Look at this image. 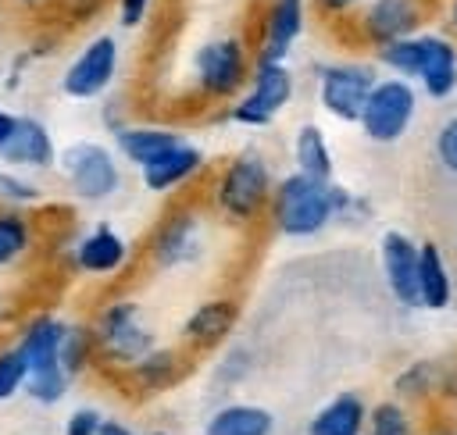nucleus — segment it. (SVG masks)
<instances>
[{
	"mask_svg": "<svg viewBox=\"0 0 457 435\" xmlns=\"http://www.w3.org/2000/svg\"><path fill=\"white\" fill-rule=\"evenodd\" d=\"M378 61L407 78H418L432 100H443L457 89V46L446 36H407L378 50Z\"/></svg>",
	"mask_w": 457,
	"mask_h": 435,
	"instance_id": "nucleus-1",
	"label": "nucleus"
},
{
	"mask_svg": "<svg viewBox=\"0 0 457 435\" xmlns=\"http://www.w3.org/2000/svg\"><path fill=\"white\" fill-rule=\"evenodd\" d=\"M332 218H336V210H332V182H318V178H307V175L293 171L275 185L271 221H275V228L282 235H293V239L314 235Z\"/></svg>",
	"mask_w": 457,
	"mask_h": 435,
	"instance_id": "nucleus-2",
	"label": "nucleus"
},
{
	"mask_svg": "<svg viewBox=\"0 0 457 435\" xmlns=\"http://www.w3.org/2000/svg\"><path fill=\"white\" fill-rule=\"evenodd\" d=\"M93 353L114 367H132L146 353H154V332L139 317V303L111 300L93 321Z\"/></svg>",
	"mask_w": 457,
	"mask_h": 435,
	"instance_id": "nucleus-3",
	"label": "nucleus"
},
{
	"mask_svg": "<svg viewBox=\"0 0 457 435\" xmlns=\"http://www.w3.org/2000/svg\"><path fill=\"white\" fill-rule=\"evenodd\" d=\"M268 193H271L268 164L257 153H243L221 171V178L214 185V203L232 221H253L261 214Z\"/></svg>",
	"mask_w": 457,
	"mask_h": 435,
	"instance_id": "nucleus-4",
	"label": "nucleus"
},
{
	"mask_svg": "<svg viewBox=\"0 0 457 435\" xmlns=\"http://www.w3.org/2000/svg\"><path fill=\"white\" fill-rule=\"evenodd\" d=\"M414 111H418L414 86L403 78H382V82H375V89L361 111V128L375 143H396L407 132Z\"/></svg>",
	"mask_w": 457,
	"mask_h": 435,
	"instance_id": "nucleus-5",
	"label": "nucleus"
},
{
	"mask_svg": "<svg viewBox=\"0 0 457 435\" xmlns=\"http://www.w3.org/2000/svg\"><path fill=\"white\" fill-rule=\"evenodd\" d=\"M375 71L368 64H328L318 71V100L339 121H361V111L375 89Z\"/></svg>",
	"mask_w": 457,
	"mask_h": 435,
	"instance_id": "nucleus-6",
	"label": "nucleus"
},
{
	"mask_svg": "<svg viewBox=\"0 0 457 435\" xmlns=\"http://www.w3.org/2000/svg\"><path fill=\"white\" fill-rule=\"evenodd\" d=\"M293 96V71L286 68V61H257L253 78H250V93L232 107V121L239 125H268Z\"/></svg>",
	"mask_w": 457,
	"mask_h": 435,
	"instance_id": "nucleus-7",
	"label": "nucleus"
},
{
	"mask_svg": "<svg viewBox=\"0 0 457 435\" xmlns=\"http://www.w3.org/2000/svg\"><path fill=\"white\" fill-rule=\"evenodd\" d=\"M193 68H196L200 89L214 100H225V96H236V89L246 78V50L236 36H218L196 50Z\"/></svg>",
	"mask_w": 457,
	"mask_h": 435,
	"instance_id": "nucleus-8",
	"label": "nucleus"
},
{
	"mask_svg": "<svg viewBox=\"0 0 457 435\" xmlns=\"http://www.w3.org/2000/svg\"><path fill=\"white\" fill-rule=\"evenodd\" d=\"M114 71H118V43H114V36H96L68 64V71L61 78V89L71 100H93L111 86Z\"/></svg>",
	"mask_w": 457,
	"mask_h": 435,
	"instance_id": "nucleus-9",
	"label": "nucleus"
},
{
	"mask_svg": "<svg viewBox=\"0 0 457 435\" xmlns=\"http://www.w3.org/2000/svg\"><path fill=\"white\" fill-rule=\"evenodd\" d=\"M64 175L82 200H107L121 182L111 150L100 143H75L64 153Z\"/></svg>",
	"mask_w": 457,
	"mask_h": 435,
	"instance_id": "nucleus-10",
	"label": "nucleus"
},
{
	"mask_svg": "<svg viewBox=\"0 0 457 435\" xmlns=\"http://www.w3.org/2000/svg\"><path fill=\"white\" fill-rule=\"evenodd\" d=\"M204 250V228L193 210H175L168 214L154 235H150V257L157 267H182L193 264Z\"/></svg>",
	"mask_w": 457,
	"mask_h": 435,
	"instance_id": "nucleus-11",
	"label": "nucleus"
},
{
	"mask_svg": "<svg viewBox=\"0 0 457 435\" xmlns=\"http://www.w3.org/2000/svg\"><path fill=\"white\" fill-rule=\"evenodd\" d=\"M421 21V7L414 0H371L361 14V29L364 36L382 50L389 43H400L407 36H414Z\"/></svg>",
	"mask_w": 457,
	"mask_h": 435,
	"instance_id": "nucleus-12",
	"label": "nucleus"
},
{
	"mask_svg": "<svg viewBox=\"0 0 457 435\" xmlns=\"http://www.w3.org/2000/svg\"><path fill=\"white\" fill-rule=\"evenodd\" d=\"M382 271H386L389 292L403 307H421V300H418V246L403 232L382 235Z\"/></svg>",
	"mask_w": 457,
	"mask_h": 435,
	"instance_id": "nucleus-13",
	"label": "nucleus"
},
{
	"mask_svg": "<svg viewBox=\"0 0 457 435\" xmlns=\"http://www.w3.org/2000/svg\"><path fill=\"white\" fill-rule=\"evenodd\" d=\"M61 339H64V321L61 317H32L25 328H21V339H18V353L25 360V371L36 374V371H50V367H61ZM25 374V378H29Z\"/></svg>",
	"mask_w": 457,
	"mask_h": 435,
	"instance_id": "nucleus-14",
	"label": "nucleus"
},
{
	"mask_svg": "<svg viewBox=\"0 0 457 435\" xmlns=\"http://www.w3.org/2000/svg\"><path fill=\"white\" fill-rule=\"evenodd\" d=\"M236 317H239V307L232 300H207L186 317L182 339L193 349H214L218 342L228 339V332L236 328Z\"/></svg>",
	"mask_w": 457,
	"mask_h": 435,
	"instance_id": "nucleus-15",
	"label": "nucleus"
},
{
	"mask_svg": "<svg viewBox=\"0 0 457 435\" xmlns=\"http://www.w3.org/2000/svg\"><path fill=\"white\" fill-rule=\"evenodd\" d=\"M125 257H129L125 239L107 225H96L75 246V267L86 275H114L125 264Z\"/></svg>",
	"mask_w": 457,
	"mask_h": 435,
	"instance_id": "nucleus-16",
	"label": "nucleus"
},
{
	"mask_svg": "<svg viewBox=\"0 0 457 435\" xmlns=\"http://www.w3.org/2000/svg\"><path fill=\"white\" fill-rule=\"evenodd\" d=\"M0 160L11 168H50L54 164V139L36 118H18L14 135L0 150Z\"/></svg>",
	"mask_w": 457,
	"mask_h": 435,
	"instance_id": "nucleus-17",
	"label": "nucleus"
},
{
	"mask_svg": "<svg viewBox=\"0 0 457 435\" xmlns=\"http://www.w3.org/2000/svg\"><path fill=\"white\" fill-rule=\"evenodd\" d=\"M300 29H303V0H275L264 18V39L257 61H286Z\"/></svg>",
	"mask_w": 457,
	"mask_h": 435,
	"instance_id": "nucleus-18",
	"label": "nucleus"
},
{
	"mask_svg": "<svg viewBox=\"0 0 457 435\" xmlns=\"http://www.w3.org/2000/svg\"><path fill=\"white\" fill-rule=\"evenodd\" d=\"M368 424V406L357 392H339L307 424V435H361Z\"/></svg>",
	"mask_w": 457,
	"mask_h": 435,
	"instance_id": "nucleus-19",
	"label": "nucleus"
},
{
	"mask_svg": "<svg viewBox=\"0 0 457 435\" xmlns=\"http://www.w3.org/2000/svg\"><path fill=\"white\" fill-rule=\"evenodd\" d=\"M186 371H189V364L179 349H154L139 364L129 367V382L136 385V392H164V389L179 385L186 378Z\"/></svg>",
	"mask_w": 457,
	"mask_h": 435,
	"instance_id": "nucleus-20",
	"label": "nucleus"
},
{
	"mask_svg": "<svg viewBox=\"0 0 457 435\" xmlns=\"http://www.w3.org/2000/svg\"><path fill=\"white\" fill-rule=\"evenodd\" d=\"M200 164H204V153L189 143H179L164 157H157L154 164L143 168V185L154 189V193H168V189L182 185L186 178H193L200 171Z\"/></svg>",
	"mask_w": 457,
	"mask_h": 435,
	"instance_id": "nucleus-21",
	"label": "nucleus"
},
{
	"mask_svg": "<svg viewBox=\"0 0 457 435\" xmlns=\"http://www.w3.org/2000/svg\"><path fill=\"white\" fill-rule=\"evenodd\" d=\"M204 431L207 435H271L275 417L257 403H225L207 417Z\"/></svg>",
	"mask_w": 457,
	"mask_h": 435,
	"instance_id": "nucleus-22",
	"label": "nucleus"
},
{
	"mask_svg": "<svg viewBox=\"0 0 457 435\" xmlns=\"http://www.w3.org/2000/svg\"><path fill=\"white\" fill-rule=\"evenodd\" d=\"M450 296H453V289H450V271H446L443 253L432 242H421L418 246V300H421V307L443 310L450 303Z\"/></svg>",
	"mask_w": 457,
	"mask_h": 435,
	"instance_id": "nucleus-23",
	"label": "nucleus"
},
{
	"mask_svg": "<svg viewBox=\"0 0 457 435\" xmlns=\"http://www.w3.org/2000/svg\"><path fill=\"white\" fill-rule=\"evenodd\" d=\"M182 139L175 135V132H168V128H146V125H132V128H121L118 132V150H121V157H129L132 164H139V168H146V164H154L157 157H164L171 146H179Z\"/></svg>",
	"mask_w": 457,
	"mask_h": 435,
	"instance_id": "nucleus-24",
	"label": "nucleus"
},
{
	"mask_svg": "<svg viewBox=\"0 0 457 435\" xmlns=\"http://www.w3.org/2000/svg\"><path fill=\"white\" fill-rule=\"evenodd\" d=\"M293 157H296V171L318 182L332 178V150L325 143V132L318 125H300L296 143H293Z\"/></svg>",
	"mask_w": 457,
	"mask_h": 435,
	"instance_id": "nucleus-25",
	"label": "nucleus"
},
{
	"mask_svg": "<svg viewBox=\"0 0 457 435\" xmlns=\"http://www.w3.org/2000/svg\"><path fill=\"white\" fill-rule=\"evenodd\" d=\"M68 389H71V374H68L64 367L36 371V374L25 378V396H29L32 403H39V406H54V403H61V399L68 396Z\"/></svg>",
	"mask_w": 457,
	"mask_h": 435,
	"instance_id": "nucleus-26",
	"label": "nucleus"
},
{
	"mask_svg": "<svg viewBox=\"0 0 457 435\" xmlns=\"http://www.w3.org/2000/svg\"><path fill=\"white\" fill-rule=\"evenodd\" d=\"M93 357V332L82 324H64V339H61V367L75 378Z\"/></svg>",
	"mask_w": 457,
	"mask_h": 435,
	"instance_id": "nucleus-27",
	"label": "nucleus"
},
{
	"mask_svg": "<svg viewBox=\"0 0 457 435\" xmlns=\"http://www.w3.org/2000/svg\"><path fill=\"white\" fill-rule=\"evenodd\" d=\"M32 246V228L18 214H0V267L14 264Z\"/></svg>",
	"mask_w": 457,
	"mask_h": 435,
	"instance_id": "nucleus-28",
	"label": "nucleus"
},
{
	"mask_svg": "<svg viewBox=\"0 0 457 435\" xmlns=\"http://www.w3.org/2000/svg\"><path fill=\"white\" fill-rule=\"evenodd\" d=\"M368 431H371V435H414L407 410H403L400 403H393V399L378 403V406L368 414Z\"/></svg>",
	"mask_w": 457,
	"mask_h": 435,
	"instance_id": "nucleus-29",
	"label": "nucleus"
},
{
	"mask_svg": "<svg viewBox=\"0 0 457 435\" xmlns=\"http://www.w3.org/2000/svg\"><path fill=\"white\" fill-rule=\"evenodd\" d=\"M25 374H29V371H25L21 353H18L14 346H11V349H0V403L25 389Z\"/></svg>",
	"mask_w": 457,
	"mask_h": 435,
	"instance_id": "nucleus-30",
	"label": "nucleus"
},
{
	"mask_svg": "<svg viewBox=\"0 0 457 435\" xmlns=\"http://www.w3.org/2000/svg\"><path fill=\"white\" fill-rule=\"evenodd\" d=\"M432 385H439V374H432V364H414L396 378V389L403 396H425Z\"/></svg>",
	"mask_w": 457,
	"mask_h": 435,
	"instance_id": "nucleus-31",
	"label": "nucleus"
},
{
	"mask_svg": "<svg viewBox=\"0 0 457 435\" xmlns=\"http://www.w3.org/2000/svg\"><path fill=\"white\" fill-rule=\"evenodd\" d=\"M436 157H439V164L446 171L457 175V114L436 132Z\"/></svg>",
	"mask_w": 457,
	"mask_h": 435,
	"instance_id": "nucleus-32",
	"label": "nucleus"
},
{
	"mask_svg": "<svg viewBox=\"0 0 457 435\" xmlns=\"http://www.w3.org/2000/svg\"><path fill=\"white\" fill-rule=\"evenodd\" d=\"M100 428H104V417L96 406H79L64 421V435H96Z\"/></svg>",
	"mask_w": 457,
	"mask_h": 435,
	"instance_id": "nucleus-33",
	"label": "nucleus"
},
{
	"mask_svg": "<svg viewBox=\"0 0 457 435\" xmlns=\"http://www.w3.org/2000/svg\"><path fill=\"white\" fill-rule=\"evenodd\" d=\"M0 196H4V200H14V203H25V200H36L39 189H36L32 182L11 175V171H0Z\"/></svg>",
	"mask_w": 457,
	"mask_h": 435,
	"instance_id": "nucleus-34",
	"label": "nucleus"
},
{
	"mask_svg": "<svg viewBox=\"0 0 457 435\" xmlns=\"http://www.w3.org/2000/svg\"><path fill=\"white\" fill-rule=\"evenodd\" d=\"M150 0H121V25H139Z\"/></svg>",
	"mask_w": 457,
	"mask_h": 435,
	"instance_id": "nucleus-35",
	"label": "nucleus"
},
{
	"mask_svg": "<svg viewBox=\"0 0 457 435\" xmlns=\"http://www.w3.org/2000/svg\"><path fill=\"white\" fill-rule=\"evenodd\" d=\"M14 125H18V118L14 114H7V111H0V150L7 146V139L14 135Z\"/></svg>",
	"mask_w": 457,
	"mask_h": 435,
	"instance_id": "nucleus-36",
	"label": "nucleus"
},
{
	"mask_svg": "<svg viewBox=\"0 0 457 435\" xmlns=\"http://www.w3.org/2000/svg\"><path fill=\"white\" fill-rule=\"evenodd\" d=\"M96 435H139V431H132V428L121 424V421H104V428H100Z\"/></svg>",
	"mask_w": 457,
	"mask_h": 435,
	"instance_id": "nucleus-37",
	"label": "nucleus"
},
{
	"mask_svg": "<svg viewBox=\"0 0 457 435\" xmlns=\"http://www.w3.org/2000/svg\"><path fill=\"white\" fill-rule=\"evenodd\" d=\"M318 4H321V7L328 11V14H339V11H346V7H353L357 0H318Z\"/></svg>",
	"mask_w": 457,
	"mask_h": 435,
	"instance_id": "nucleus-38",
	"label": "nucleus"
},
{
	"mask_svg": "<svg viewBox=\"0 0 457 435\" xmlns=\"http://www.w3.org/2000/svg\"><path fill=\"white\" fill-rule=\"evenodd\" d=\"M450 18H453V25H457V0H453V7H450Z\"/></svg>",
	"mask_w": 457,
	"mask_h": 435,
	"instance_id": "nucleus-39",
	"label": "nucleus"
},
{
	"mask_svg": "<svg viewBox=\"0 0 457 435\" xmlns=\"http://www.w3.org/2000/svg\"><path fill=\"white\" fill-rule=\"evenodd\" d=\"M432 435H457V431H432Z\"/></svg>",
	"mask_w": 457,
	"mask_h": 435,
	"instance_id": "nucleus-40",
	"label": "nucleus"
},
{
	"mask_svg": "<svg viewBox=\"0 0 457 435\" xmlns=\"http://www.w3.org/2000/svg\"><path fill=\"white\" fill-rule=\"evenodd\" d=\"M154 435H168V431H154Z\"/></svg>",
	"mask_w": 457,
	"mask_h": 435,
	"instance_id": "nucleus-41",
	"label": "nucleus"
},
{
	"mask_svg": "<svg viewBox=\"0 0 457 435\" xmlns=\"http://www.w3.org/2000/svg\"><path fill=\"white\" fill-rule=\"evenodd\" d=\"M25 4H36V0H25Z\"/></svg>",
	"mask_w": 457,
	"mask_h": 435,
	"instance_id": "nucleus-42",
	"label": "nucleus"
}]
</instances>
